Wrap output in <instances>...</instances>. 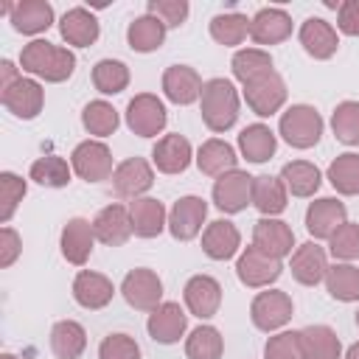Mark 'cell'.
Instances as JSON below:
<instances>
[{
	"label": "cell",
	"mask_w": 359,
	"mask_h": 359,
	"mask_svg": "<svg viewBox=\"0 0 359 359\" xmlns=\"http://www.w3.org/2000/svg\"><path fill=\"white\" fill-rule=\"evenodd\" d=\"M323 126L325 123H323L320 112L314 107H309V104H292L278 121V132L292 149L317 146L320 137H323Z\"/></svg>",
	"instance_id": "obj_3"
},
{
	"label": "cell",
	"mask_w": 359,
	"mask_h": 359,
	"mask_svg": "<svg viewBox=\"0 0 359 359\" xmlns=\"http://www.w3.org/2000/svg\"><path fill=\"white\" fill-rule=\"evenodd\" d=\"M93 87L101 95H118L129 87V67L121 59H101L93 67Z\"/></svg>",
	"instance_id": "obj_43"
},
{
	"label": "cell",
	"mask_w": 359,
	"mask_h": 359,
	"mask_svg": "<svg viewBox=\"0 0 359 359\" xmlns=\"http://www.w3.org/2000/svg\"><path fill=\"white\" fill-rule=\"evenodd\" d=\"M168 123L165 104L154 93H137L126 104V126L137 137H157Z\"/></svg>",
	"instance_id": "obj_5"
},
{
	"label": "cell",
	"mask_w": 359,
	"mask_h": 359,
	"mask_svg": "<svg viewBox=\"0 0 359 359\" xmlns=\"http://www.w3.org/2000/svg\"><path fill=\"white\" fill-rule=\"evenodd\" d=\"M112 191L121 199H140L154 185V165L143 157H126L112 171Z\"/></svg>",
	"instance_id": "obj_10"
},
{
	"label": "cell",
	"mask_w": 359,
	"mask_h": 359,
	"mask_svg": "<svg viewBox=\"0 0 359 359\" xmlns=\"http://www.w3.org/2000/svg\"><path fill=\"white\" fill-rule=\"evenodd\" d=\"M303 359H342V342L331 325H306L300 328Z\"/></svg>",
	"instance_id": "obj_32"
},
{
	"label": "cell",
	"mask_w": 359,
	"mask_h": 359,
	"mask_svg": "<svg viewBox=\"0 0 359 359\" xmlns=\"http://www.w3.org/2000/svg\"><path fill=\"white\" fill-rule=\"evenodd\" d=\"M182 297L194 317L210 320L222 306V283L213 275H194V278H188Z\"/></svg>",
	"instance_id": "obj_20"
},
{
	"label": "cell",
	"mask_w": 359,
	"mask_h": 359,
	"mask_svg": "<svg viewBox=\"0 0 359 359\" xmlns=\"http://www.w3.org/2000/svg\"><path fill=\"white\" fill-rule=\"evenodd\" d=\"M70 165H73V174L84 182H101V180H109L115 165H112V151L104 140H81L73 151H70Z\"/></svg>",
	"instance_id": "obj_4"
},
{
	"label": "cell",
	"mask_w": 359,
	"mask_h": 359,
	"mask_svg": "<svg viewBox=\"0 0 359 359\" xmlns=\"http://www.w3.org/2000/svg\"><path fill=\"white\" fill-rule=\"evenodd\" d=\"M93 233L95 241L107 244V247H121L129 241L132 236V216H129V205L121 202H109L107 208H101L93 219Z\"/></svg>",
	"instance_id": "obj_16"
},
{
	"label": "cell",
	"mask_w": 359,
	"mask_h": 359,
	"mask_svg": "<svg viewBox=\"0 0 359 359\" xmlns=\"http://www.w3.org/2000/svg\"><path fill=\"white\" fill-rule=\"evenodd\" d=\"M0 359H17L14 353H0Z\"/></svg>",
	"instance_id": "obj_55"
},
{
	"label": "cell",
	"mask_w": 359,
	"mask_h": 359,
	"mask_svg": "<svg viewBox=\"0 0 359 359\" xmlns=\"http://www.w3.org/2000/svg\"><path fill=\"white\" fill-rule=\"evenodd\" d=\"M325 289L339 303H356L359 300V266L348 261H337L325 272Z\"/></svg>",
	"instance_id": "obj_37"
},
{
	"label": "cell",
	"mask_w": 359,
	"mask_h": 359,
	"mask_svg": "<svg viewBox=\"0 0 359 359\" xmlns=\"http://www.w3.org/2000/svg\"><path fill=\"white\" fill-rule=\"evenodd\" d=\"M342 359H359V342H353L348 351H345V356Z\"/></svg>",
	"instance_id": "obj_54"
},
{
	"label": "cell",
	"mask_w": 359,
	"mask_h": 359,
	"mask_svg": "<svg viewBox=\"0 0 359 359\" xmlns=\"http://www.w3.org/2000/svg\"><path fill=\"white\" fill-rule=\"evenodd\" d=\"M328 255L325 250L311 238L300 247H294L292 252V261H289V269H292V278L300 283V286H317L325 280V272H328Z\"/></svg>",
	"instance_id": "obj_19"
},
{
	"label": "cell",
	"mask_w": 359,
	"mask_h": 359,
	"mask_svg": "<svg viewBox=\"0 0 359 359\" xmlns=\"http://www.w3.org/2000/svg\"><path fill=\"white\" fill-rule=\"evenodd\" d=\"M337 28L345 36H359V0H342L337 6Z\"/></svg>",
	"instance_id": "obj_52"
},
{
	"label": "cell",
	"mask_w": 359,
	"mask_h": 359,
	"mask_svg": "<svg viewBox=\"0 0 359 359\" xmlns=\"http://www.w3.org/2000/svg\"><path fill=\"white\" fill-rule=\"evenodd\" d=\"M278 149V137L266 123H250L238 132V151L247 163H266Z\"/></svg>",
	"instance_id": "obj_33"
},
{
	"label": "cell",
	"mask_w": 359,
	"mask_h": 359,
	"mask_svg": "<svg viewBox=\"0 0 359 359\" xmlns=\"http://www.w3.org/2000/svg\"><path fill=\"white\" fill-rule=\"evenodd\" d=\"M280 180H283V185H286V191H289L292 196L309 199V196L317 194V188H320V182H323V174H320V168H317L314 163H309V160H292V163H286V165L280 168Z\"/></svg>",
	"instance_id": "obj_34"
},
{
	"label": "cell",
	"mask_w": 359,
	"mask_h": 359,
	"mask_svg": "<svg viewBox=\"0 0 359 359\" xmlns=\"http://www.w3.org/2000/svg\"><path fill=\"white\" fill-rule=\"evenodd\" d=\"M25 194H28V182L20 174H14V171L0 174V222L3 224L11 222V216L17 213Z\"/></svg>",
	"instance_id": "obj_46"
},
{
	"label": "cell",
	"mask_w": 359,
	"mask_h": 359,
	"mask_svg": "<svg viewBox=\"0 0 359 359\" xmlns=\"http://www.w3.org/2000/svg\"><path fill=\"white\" fill-rule=\"evenodd\" d=\"M334 137L345 146H359V101H342L331 115Z\"/></svg>",
	"instance_id": "obj_45"
},
{
	"label": "cell",
	"mask_w": 359,
	"mask_h": 359,
	"mask_svg": "<svg viewBox=\"0 0 359 359\" xmlns=\"http://www.w3.org/2000/svg\"><path fill=\"white\" fill-rule=\"evenodd\" d=\"M294 314V303L286 292L280 289H266V292H258L250 303V320L258 331H278L283 328Z\"/></svg>",
	"instance_id": "obj_7"
},
{
	"label": "cell",
	"mask_w": 359,
	"mask_h": 359,
	"mask_svg": "<svg viewBox=\"0 0 359 359\" xmlns=\"http://www.w3.org/2000/svg\"><path fill=\"white\" fill-rule=\"evenodd\" d=\"M146 331H149V337H151L154 342H160V345H174V342H180V339L185 337V331H188V314H185V309H182L180 303L165 300V303H160V306L149 314Z\"/></svg>",
	"instance_id": "obj_15"
},
{
	"label": "cell",
	"mask_w": 359,
	"mask_h": 359,
	"mask_svg": "<svg viewBox=\"0 0 359 359\" xmlns=\"http://www.w3.org/2000/svg\"><path fill=\"white\" fill-rule=\"evenodd\" d=\"M165 31H168V28H165L157 17L140 14V17H135V20L129 22V28H126V42H129V48L137 50V53H151V50H157V48L165 42Z\"/></svg>",
	"instance_id": "obj_36"
},
{
	"label": "cell",
	"mask_w": 359,
	"mask_h": 359,
	"mask_svg": "<svg viewBox=\"0 0 359 359\" xmlns=\"http://www.w3.org/2000/svg\"><path fill=\"white\" fill-rule=\"evenodd\" d=\"M292 36V17L286 8L266 6L250 17V39L255 45H280Z\"/></svg>",
	"instance_id": "obj_21"
},
{
	"label": "cell",
	"mask_w": 359,
	"mask_h": 359,
	"mask_svg": "<svg viewBox=\"0 0 359 359\" xmlns=\"http://www.w3.org/2000/svg\"><path fill=\"white\" fill-rule=\"evenodd\" d=\"M59 34H62V39H65L67 45H73V48H90V45H95V39H98V34H101V25H98V20H95V14H93L90 8L73 6V8H67V11L62 14V20H59Z\"/></svg>",
	"instance_id": "obj_25"
},
{
	"label": "cell",
	"mask_w": 359,
	"mask_h": 359,
	"mask_svg": "<svg viewBox=\"0 0 359 359\" xmlns=\"http://www.w3.org/2000/svg\"><path fill=\"white\" fill-rule=\"evenodd\" d=\"M0 104L20 121H34L45 107V90L36 79H17L11 87L0 90Z\"/></svg>",
	"instance_id": "obj_12"
},
{
	"label": "cell",
	"mask_w": 359,
	"mask_h": 359,
	"mask_svg": "<svg viewBox=\"0 0 359 359\" xmlns=\"http://www.w3.org/2000/svg\"><path fill=\"white\" fill-rule=\"evenodd\" d=\"M202 76L191 67V65H171L163 73V93L171 104L188 107L194 101H199L202 95Z\"/></svg>",
	"instance_id": "obj_24"
},
{
	"label": "cell",
	"mask_w": 359,
	"mask_h": 359,
	"mask_svg": "<svg viewBox=\"0 0 359 359\" xmlns=\"http://www.w3.org/2000/svg\"><path fill=\"white\" fill-rule=\"evenodd\" d=\"M230 67H233L236 81H241V87L250 84V81H255V79H261L264 73L275 70L272 67V56L264 48H241V50H236Z\"/></svg>",
	"instance_id": "obj_38"
},
{
	"label": "cell",
	"mask_w": 359,
	"mask_h": 359,
	"mask_svg": "<svg viewBox=\"0 0 359 359\" xmlns=\"http://www.w3.org/2000/svg\"><path fill=\"white\" fill-rule=\"evenodd\" d=\"M356 325H359V311H356Z\"/></svg>",
	"instance_id": "obj_56"
},
{
	"label": "cell",
	"mask_w": 359,
	"mask_h": 359,
	"mask_svg": "<svg viewBox=\"0 0 359 359\" xmlns=\"http://www.w3.org/2000/svg\"><path fill=\"white\" fill-rule=\"evenodd\" d=\"M213 205L222 213H241L247 205H252V177L247 171H241V168L216 177V182H213Z\"/></svg>",
	"instance_id": "obj_13"
},
{
	"label": "cell",
	"mask_w": 359,
	"mask_h": 359,
	"mask_svg": "<svg viewBox=\"0 0 359 359\" xmlns=\"http://www.w3.org/2000/svg\"><path fill=\"white\" fill-rule=\"evenodd\" d=\"M28 177L42 188H65L73 177V165L59 154H45L31 163Z\"/></svg>",
	"instance_id": "obj_41"
},
{
	"label": "cell",
	"mask_w": 359,
	"mask_h": 359,
	"mask_svg": "<svg viewBox=\"0 0 359 359\" xmlns=\"http://www.w3.org/2000/svg\"><path fill=\"white\" fill-rule=\"evenodd\" d=\"M208 28H210L213 42L224 48H236L250 36V17L238 11H224V14H216Z\"/></svg>",
	"instance_id": "obj_39"
},
{
	"label": "cell",
	"mask_w": 359,
	"mask_h": 359,
	"mask_svg": "<svg viewBox=\"0 0 359 359\" xmlns=\"http://www.w3.org/2000/svg\"><path fill=\"white\" fill-rule=\"evenodd\" d=\"M20 252H22V238H20V233L6 224V227L0 230V266L8 269V266L20 258Z\"/></svg>",
	"instance_id": "obj_51"
},
{
	"label": "cell",
	"mask_w": 359,
	"mask_h": 359,
	"mask_svg": "<svg viewBox=\"0 0 359 359\" xmlns=\"http://www.w3.org/2000/svg\"><path fill=\"white\" fill-rule=\"evenodd\" d=\"M345 222H348V208H345V202H339L334 196L314 199L306 208V230L314 241H328L337 233V227Z\"/></svg>",
	"instance_id": "obj_14"
},
{
	"label": "cell",
	"mask_w": 359,
	"mask_h": 359,
	"mask_svg": "<svg viewBox=\"0 0 359 359\" xmlns=\"http://www.w3.org/2000/svg\"><path fill=\"white\" fill-rule=\"evenodd\" d=\"M328 252L337 261H353L359 258V224L356 222H345L337 227V233L328 238Z\"/></svg>",
	"instance_id": "obj_47"
},
{
	"label": "cell",
	"mask_w": 359,
	"mask_h": 359,
	"mask_svg": "<svg viewBox=\"0 0 359 359\" xmlns=\"http://www.w3.org/2000/svg\"><path fill=\"white\" fill-rule=\"evenodd\" d=\"M129 216H132V233L140 238H157L168 227V213L165 205L154 196H140L129 202Z\"/></svg>",
	"instance_id": "obj_27"
},
{
	"label": "cell",
	"mask_w": 359,
	"mask_h": 359,
	"mask_svg": "<svg viewBox=\"0 0 359 359\" xmlns=\"http://www.w3.org/2000/svg\"><path fill=\"white\" fill-rule=\"evenodd\" d=\"M238 109H241V98L233 87L230 79H208L202 84V95H199V112L202 121L210 132H227L236 126L238 121Z\"/></svg>",
	"instance_id": "obj_2"
},
{
	"label": "cell",
	"mask_w": 359,
	"mask_h": 359,
	"mask_svg": "<svg viewBox=\"0 0 359 359\" xmlns=\"http://www.w3.org/2000/svg\"><path fill=\"white\" fill-rule=\"evenodd\" d=\"M194 160V149L188 143V137H182L180 132L163 135L157 137L154 149H151V165L160 174H182Z\"/></svg>",
	"instance_id": "obj_22"
},
{
	"label": "cell",
	"mask_w": 359,
	"mask_h": 359,
	"mask_svg": "<svg viewBox=\"0 0 359 359\" xmlns=\"http://www.w3.org/2000/svg\"><path fill=\"white\" fill-rule=\"evenodd\" d=\"M328 182L334 185L337 194L342 196H356L359 194V154L345 151L337 160H331L328 171H325Z\"/></svg>",
	"instance_id": "obj_42"
},
{
	"label": "cell",
	"mask_w": 359,
	"mask_h": 359,
	"mask_svg": "<svg viewBox=\"0 0 359 359\" xmlns=\"http://www.w3.org/2000/svg\"><path fill=\"white\" fill-rule=\"evenodd\" d=\"M87 348V331L76 320H59L50 328V351L56 359H79Z\"/></svg>",
	"instance_id": "obj_35"
},
{
	"label": "cell",
	"mask_w": 359,
	"mask_h": 359,
	"mask_svg": "<svg viewBox=\"0 0 359 359\" xmlns=\"http://www.w3.org/2000/svg\"><path fill=\"white\" fill-rule=\"evenodd\" d=\"M286 199H289V191L280 177H272V174L252 177V205L261 216L278 219L286 210Z\"/></svg>",
	"instance_id": "obj_30"
},
{
	"label": "cell",
	"mask_w": 359,
	"mask_h": 359,
	"mask_svg": "<svg viewBox=\"0 0 359 359\" xmlns=\"http://www.w3.org/2000/svg\"><path fill=\"white\" fill-rule=\"evenodd\" d=\"M286 95H289V90L278 70H269L261 79L244 84V101L258 118H269V115L280 112V107L286 104Z\"/></svg>",
	"instance_id": "obj_8"
},
{
	"label": "cell",
	"mask_w": 359,
	"mask_h": 359,
	"mask_svg": "<svg viewBox=\"0 0 359 359\" xmlns=\"http://www.w3.org/2000/svg\"><path fill=\"white\" fill-rule=\"evenodd\" d=\"M297 39L303 45V50L311 56V59H331L339 48V36H337V28L323 20V17H309L300 31H297Z\"/></svg>",
	"instance_id": "obj_26"
},
{
	"label": "cell",
	"mask_w": 359,
	"mask_h": 359,
	"mask_svg": "<svg viewBox=\"0 0 359 359\" xmlns=\"http://www.w3.org/2000/svg\"><path fill=\"white\" fill-rule=\"evenodd\" d=\"M20 67L36 79H45L50 84L67 81L76 70V56L67 48H59L48 39H31L20 53Z\"/></svg>",
	"instance_id": "obj_1"
},
{
	"label": "cell",
	"mask_w": 359,
	"mask_h": 359,
	"mask_svg": "<svg viewBox=\"0 0 359 359\" xmlns=\"http://www.w3.org/2000/svg\"><path fill=\"white\" fill-rule=\"evenodd\" d=\"M121 294L123 300L137 309V311H154L160 303H163V280L154 269H146V266H137V269H129L121 280Z\"/></svg>",
	"instance_id": "obj_6"
},
{
	"label": "cell",
	"mask_w": 359,
	"mask_h": 359,
	"mask_svg": "<svg viewBox=\"0 0 359 359\" xmlns=\"http://www.w3.org/2000/svg\"><path fill=\"white\" fill-rule=\"evenodd\" d=\"M208 219V202L202 196H180L168 210V233L177 241H191L202 233V224Z\"/></svg>",
	"instance_id": "obj_11"
},
{
	"label": "cell",
	"mask_w": 359,
	"mask_h": 359,
	"mask_svg": "<svg viewBox=\"0 0 359 359\" xmlns=\"http://www.w3.org/2000/svg\"><path fill=\"white\" fill-rule=\"evenodd\" d=\"M241 247V233L233 222L216 219L202 230V252L213 261H227L238 252Z\"/></svg>",
	"instance_id": "obj_28"
},
{
	"label": "cell",
	"mask_w": 359,
	"mask_h": 359,
	"mask_svg": "<svg viewBox=\"0 0 359 359\" xmlns=\"http://www.w3.org/2000/svg\"><path fill=\"white\" fill-rule=\"evenodd\" d=\"M98 359H140V345L129 334H107L98 345Z\"/></svg>",
	"instance_id": "obj_50"
},
{
	"label": "cell",
	"mask_w": 359,
	"mask_h": 359,
	"mask_svg": "<svg viewBox=\"0 0 359 359\" xmlns=\"http://www.w3.org/2000/svg\"><path fill=\"white\" fill-rule=\"evenodd\" d=\"M17 79H22V76H20V67H14L11 59H3V62H0V90L11 87Z\"/></svg>",
	"instance_id": "obj_53"
},
{
	"label": "cell",
	"mask_w": 359,
	"mask_h": 359,
	"mask_svg": "<svg viewBox=\"0 0 359 359\" xmlns=\"http://www.w3.org/2000/svg\"><path fill=\"white\" fill-rule=\"evenodd\" d=\"M8 20H11L14 31H20L25 36H36L53 25V6L45 0H20L11 6Z\"/></svg>",
	"instance_id": "obj_29"
},
{
	"label": "cell",
	"mask_w": 359,
	"mask_h": 359,
	"mask_svg": "<svg viewBox=\"0 0 359 359\" xmlns=\"http://www.w3.org/2000/svg\"><path fill=\"white\" fill-rule=\"evenodd\" d=\"M118 123H121L118 109H115L109 101H104V98H95V101H90V104L81 109V126H84L95 140L115 135Z\"/></svg>",
	"instance_id": "obj_40"
},
{
	"label": "cell",
	"mask_w": 359,
	"mask_h": 359,
	"mask_svg": "<svg viewBox=\"0 0 359 359\" xmlns=\"http://www.w3.org/2000/svg\"><path fill=\"white\" fill-rule=\"evenodd\" d=\"M264 359H303L300 331H278L264 345Z\"/></svg>",
	"instance_id": "obj_48"
},
{
	"label": "cell",
	"mask_w": 359,
	"mask_h": 359,
	"mask_svg": "<svg viewBox=\"0 0 359 359\" xmlns=\"http://www.w3.org/2000/svg\"><path fill=\"white\" fill-rule=\"evenodd\" d=\"M188 0H149L146 6V14L157 17L165 28H180L185 20H188Z\"/></svg>",
	"instance_id": "obj_49"
},
{
	"label": "cell",
	"mask_w": 359,
	"mask_h": 359,
	"mask_svg": "<svg viewBox=\"0 0 359 359\" xmlns=\"http://www.w3.org/2000/svg\"><path fill=\"white\" fill-rule=\"evenodd\" d=\"M194 160H196L199 171L208 174V177H222V174L238 168L236 149H233L227 140H222V137H210V140H205V143L196 149V157H194Z\"/></svg>",
	"instance_id": "obj_31"
},
{
	"label": "cell",
	"mask_w": 359,
	"mask_h": 359,
	"mask_svg": "<svg viewBox=\"0 0 359 359\" xmlns=\"http://www.w3.org/2000/svg\"><path fill=\"white\" fill-rule=\"evenodd\" d=\"M252 247L283 261L286 255H292L294 250V233L292 227L283 222V219H269V216H261L252 227Z\"/></svg>",
	"instance_id": "obj_17"
},
{
	"label": "cell",
	"mask_w": 359,
	"mask_h": 359,
	"mask_svg": "<svg viewBox=\"0 0 359 359\" xmlns=\"http://www.w3.org/2000/svg\"><path fill=\"white\" fill-rule=\"evenodd\" d=\"M224 339L216 325H199L185 339V356L188 359H222Z\"/></svg>",
	"instance_id": "obj_44"
},
{
	"label": "cell",
	"mask_w": 359,
	"mask_h": 359,
	"mask_svg": "<svg viewBox=\"0 0 359 359\" xmlns=\"http://www.w3.org/2000/svg\"><path fill=\"white\" fill-rule=\"evenodd\" d=\"M283 272V264L261 250H255L252 244L247 250L238 252V261H236V275L244 286L250 289H269Z\"/></svg>",
	"instance_id": "obj_9"
},
{
	"label": "cell",
	"mask_w": 359,
	"mask_h": 359,
	"mask_svg": "<svg viewBox=\"0 0 359 359\" xmlns=\"http://www.w3.org/2000/svg\"><path fill=\"white\" fill-rule=\"evenodd\" d=\"M115 297V286L107 275L93 272V269H81L73 278V300L87 309V311H98L104 306H109Z\"/></svg>",
	"instance_id": "obj_23"
},
{
	"label": "cell",
	"mask_w": 359,
	"mask_h": 359,
	"mask_svg": "<svg viewBox=\"0 0 359 359\" xmlns=\"http://www.w3.org/2000/svg\"><path fill=\"white\" fill-rule=\"evenodd\" d=\"M93 244H95V233H93V222L73 216L67 219V224L62 227L59 236V247H62V258L73 266H84L93 255Z\"/></svg>",
	"instance_id": "obj_18"
}]
</instances>
